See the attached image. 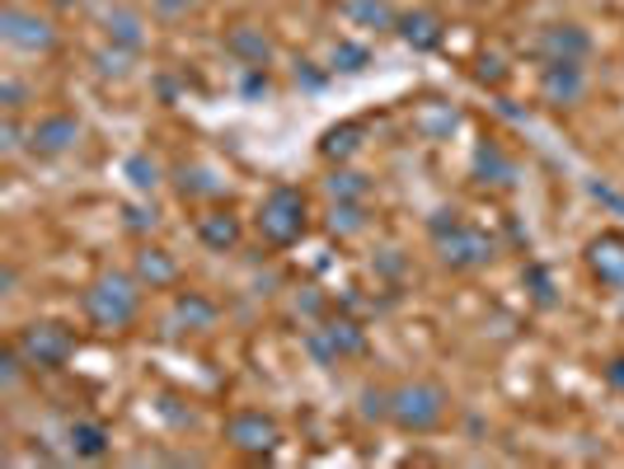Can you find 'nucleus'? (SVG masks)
<instances>
[{
  "instance_id": "obj_23",
  "label": "nucleus",
  "mask_w": 624,
  "mask_h": 469,
  "mask_svg": "<svg viewBox=\"0 0 624 469\" xmlns=\"http://www.w3.org/2000/svg\"><path fill=\"white\" fill-rule=\"evenodd\" d=\"M343 14L362 28H395L399 24V14L389 0H343Z\"/></svg>"
},
{
  "instance_id": "obj_22",
  "label": "nucleus",
  "mask_w": 624,
  "mask_h": 469,
  "mask_svg": "<svg viewBox=\"0 0 624 469\" xmlns=\"http://www.w3.org/2000/svg\"><path fill=\"white\" fill-rule=\"evenodd\" d=\"M357 151H362V128H357V122H338V128H329L320 141V155L324 160H334V165L352 160Z\"/></svg>"
},
{
  "instance_id": "obj_26",
  "label": "nucleus",
  "mask_w": 624,
  "mask_h": 469,
  "mask_svg": "<svg viewBox=\"0 0 624 469\" xmlns=\"http://www.w3.org/2000/svg\"><path fill=\"white\" fill-rule=\"evenodd\" d=\"M334 67L329 71H343V75H362L367 67H371V52L362 43H334Z\"/></svg>"
},
{
  "instance_id": "obj_1",
  "label": "nucleus",
  "mask_w": 624,
  "mask_h": 469,
  "mask_svg": "<svg viewBox=\"0 0 624 469\" xmlns=\"http://www.w3.org/2000/svg\"><path fill=\"white\" fill-rule=\"evenodd\" d=\"M85 315L99 328H128L142 315V281L136 273H99L85 287Z\"/></svg>"
},
{
  "instance_id": "obj_17",
  "label": "nucleus",
  "mask_w": 624,
  "mask_h": 469,
  "mask_svg": "<svg viewBox=\"0 0 624 469\" xmlns=\"http://www.w3.org/2000/svg\"><path fill=\"white\" fill-rule=\"evenodd\" d=\"M104 28H108V38H113V47H128V52H142L146 47V24H142V14L128 10V5H113L104 14Z\"/></svg>"
},
{
  "instance_id": "obj_38",
  "label": "nucleus",
  "mask_w": 624,
  "mask_h": 469,
  "mask_svg": "<svg viewBox=\"0 0 624 469\" xmlns=\"http://www.w3.org/2000/svg\"><path fill=\"white\" fill-rule=\"evenodd\" d=\"M503 75H507V71H503V61H497V57H483V61H479V81H483V85H489V81L497 85Z\"/></svg>"
},
{
  "instance_id": "obj_35",
  "label": "nucleus",
  "mask_w": 624,
  "mask_h": 469,
  "mask_svg": "<svg viewBox=\"0 0 624 469\" xmlns=\"http://www.w3.org/2000/svg\"><path fill=\"white\" fill-rule=\"evenodd\" d=\"M151 5H155V10H160V14H169V20H179V14H189V10H197V5H202V0H151Z\"/></svg>"
},
{
  "instance_id": "obj_15",
  "label": "nucleus",
  "mask_w": 624,
  "mask_h": 469,
  "mask_svg": "<svg viewBox=\"0 0 624 469\" xmlns=\"http://www.w3.org/2000/svg\"><path fill=\"white\" fill-rule=\"evenodd\" d=\"M226 52L240 57L244 67H268V61H273V38L263 34V28H254V24H236L226 34Z\"/></svg>"
},
{
  "instance_id": "obj_16",
  "label": "nucleus",
  "mask_w": 624,
  "mask_h": 469,
  "mask_svg": "<svg viewBox=\"0 0 624 469\" xmlns=\"http://www.w3.org/2000/svg\"><path fill=\"white\" fill-rule=\"evenodd\" d=\"M197 240L212 249V254H226V249L240 244V216L230 212H207L197 216Z\"/></svg>"
},
{
  "instance_id": "obj_9",
  "label": "nucleus",
  "mask_w": 624,
  "mask_h": 469,
  "mask_svg": "<svg viewBox=\"0 0 624 469\" xmlns=\"http://www.w3.org/2000/svg\"><path fill=\"white\" fill-rule=\"evenodd\" d=\"M587 94V75H583V61H544L540 71V99L550 108H568Z\"/></svg>"
},
{
  "instance_id": "obj_10",
  "label": "nucleus",
  "mask_w": 624,
  "mask_h": 469,
  "mask_svg": "<svg viewBox=\"0 0 624 469\" xmlns=\"http://www.w3.org/2000/svg\"><path fill=\"white\" fill-rule=\"evenodd\" d=\"M75 141H81V122L71 113H48L34 122V132H28V151L43 155V160H57V155H67Z\"/></svg>"
},
{
  "instance_id": "obj_8",
  "label": "nucleus",
  "mask_w": 624,
  "mask_h": 469,
  "mask_svg": "<svg viewBox=\"0 0 624 469\" xmlns=\"http://www.w3.org/2000/svg\"><path fill=\"white\" fill-rule=\"evenodd\" d=\"M0 38H5L10 47H20V52H48V47L57 43L52 24L43 20V14L20 10V5H5V10H0Z\"/></svg>"
},
{
  "instance_id": "obj_18",
  "label": "nucleus",
  "mask_w": 624,
  "mask_h": 469,
  "mask_svg": "<svg viewBox=\"0 0 624 469\" xmlns=\"http://www.w3.org/2000/svg\"><path fill=\"white\" fill-rule=\"evenodd\" d=\"M169 324H175V328H193V334H207V328L216 324V305L202 291H179Z\"/></svg>"
},
{
  "instance_id": "obj_21",
  "label": "nucleus",
  "mask_w": 624,
  "mask_h": 469,
  "mask_svg": "<svg viewBox=\"0 0 624 469\" xmlns=\"http://www.w3.org/2000/svg\"><path fill=\"white\" fill-rule=\"evenodd\" d=\"M475 179H479V183H497V188H507L512 179H517V165H512L507 155L493 146V141H483V146L475 151Z\"/></svg>"
},
{
  "instance_id": "obj_20",
  "label": "nucleus",
  "mask_w": 624,
  "mask_h": 469,
  "mask_svg": "<svg viewBox=\"0 0 624 469\" xmlns=\"http://www.w3.org/2000/svg\"><path fill=\"white\" fill-rule=\"evenodd\" d=\"M460 128V113L451 104H418V113H413V132L418 136H428V141H442V136H451Z\"/></svg>"
},
{
  "instance_id": "obj_30",
  "label": "nucleus",
  "mask_w": 624,
  "mask_h": 469,
  "mask_svg": "<svg viewBox=\"0 0 624 469\" xmlns=\"http://www.w3.org/2000/svg\"><path fill=\"white\" fill-rule=\"evenodd\" d=\"M20 146H24V141H20V122H14V113H5V122H0V155L10 160V155H20Z\"/></svg>"
},
{
  "instance_id": "obj_13",
  "label": "nucleus",
  "mask_w": 624,
  "mask_h": 469,
  "mask_svg": "<svg viewBox=\"0 0 624 469\" xmlns=\"http://www.w3.org/2000/svg\"><path fill=\"white\" fill-rule=\"evenodd\" d=\"M132 273H136L142 287L165 291V287H175V281H179V258L169 254V249H160V244H142V249H136Z\"/></svg>"
},
{
  "instance_id": "obj_28",
  "label": "nucleus",
  "mask_w": 624,
  "mask_h": 469,
  "mask_svg": "<svg viewBox=\"0 0 624 469\" xmlns=\"http://www.w3.org/2000/svg\"><path fill=\"white\" fill-rule=\"evenodd\" d=\"M24 366H28V362H24V352L10 342V348L0 352V389H20V381H24Z\"/></svg>"
},
{
  "instance_id": "obj_3",
  "label": "nucleus",
  "mask_w": 624,
  "mask_h": 469,
  "mask_svg": "<svg viewBox=\"0 0 624 469\" xmlns=\"http://www.w3.org/2000/svg\"><path fill=\"white\" fill-rule=\"evenodd\" d=\"M259 230H263V240L277 244V249L301 244L305 230H310V207H305V193H301V188L277 183L273 193L263 197V207H259Z\"/></svg>"
},
{
  "instance_id": "obj_41",
  "label": "nucleus",
  "mask_w": 624,
  "mask_h": 469,
  "mask_svg": "<svg viewBox=\"0 0 624 469\" xmlns=\"http://www.w3.org/2000/svg\"><path fill=\"white\" fill-rule=\"evenodd\" d=\"M52 5H57V10H71V5H75V0H52Z\"/></svg>"
},
{
  "instance_id": "obj_27",
  "label": "nucleus",
  "mask_w": 624,
  "mask_h": 469,
  "mask_svg": "<svg viewBox=\"0 0 624 469\" xmlns=\"http://www.w3.org/2000/svg\"><path fill=\"white\" fill-rule=\"evenodd\" d=\"M128 179H132L136 193H151V188L160 183V165H155L151 155H132V160H128Z\"/></svg>"
},
{
  "instance_id": "obj_39",
  "label": "nucleus",
  "mask_w": 624,
  "mask_h": 469,
  "mask_svg": "<svg viewBox=\"0 0 624 469\" xmlns=\"http://www.w3.org/2000/svg\"><path fill=\"white\" fill-rule=\"evenodd\" d=\"M296 81L310 85V89H320V85H324V75L315 71V61H296Z\"/></svg>"
},
{
  "instance_id": "obj_12",
  "label": "nucleus",
  "mask_w": 624,
  "mask_h": 469,
  "mask_svg": "<svg viewBox=\"0 0 624 469\" xmlns=\"http://www.w3.org/2000/svg\"><path fill=\"white\" fill-rule=\"evenodd\" d=\"M587 52H591V38H587V28H577V24H550L536 38L540 61H583Z\"/></svg>"
},
{
  "instance_id": "obj_37",
  "label": "nucleus",
  "mask_w": 624,
  "mask_h": 469,
  "mask_svg": "<svg viewBox=\"0 0 624 469\" xmlns=\"http://www.w3.org/2000/svg\"><path fill=\"white\" fill-rule=\"evenodd\" d=\"M605 385H611L615 395H624V357H611V362H605Z\"/></svg>"
},
{
  "instance_id": "obj_36",
  "label": "nucleus",
  "mask_w": 624,
  "mask_h": 469,
  "mask_svg": "<svg viewBox=\"0 0 624 469\" xmlns=\"http://www.w3.org/2000/svg\"><path fill=\"white\" fill-rule=\"evenodd\" d=\"M249 99H259V94H268V75H263V67H249V75H244V85H240Z\"/></svg>"
},
{
  "instance_id": "obj_5",
  "label": "nucleus",
  "mask_w": 624,
  "mask_h": 469,
  "mask_svg": "<svg viewBox=\"0 0 624 469\" xmlns=\"http://www.w3.org/2000/svg\"><path fill=\"white\" fill-rule=\"evenodd\" d=\"M305 348L315 362L324 366H338L343 357H362L367 352V328L357 324L352 315H334V320H324L320 328H310L305 334Z\"/></svg>"
},
{
  "instance_id": "obj_40",
  "label": "nucleus",
  "mask_w": 624,
  "mask_h": 469,
  "mask_svg": "<svg viewBox=\"0 0 624 469\" xmlns=\"http://www.w3.org/2000/svg\"><path fill=\"white\" fill-rule=\"evenodd\" d=\"M160 413H165L169 422H179V428H183V422L193 418V413H179V409H175V399H165V404H160Z\"/></svg>"
},
{
  "instance_id": "obj_2",
  "label": "nucleus",
  "mask_w": 624,
  "mask_h": 469,
  "mask_svg": "<svg viewBox=\"0 0 624 469\" xmlns=\"http://www.w3.org/2000/svg\"><path fill=\"white\" fill-rule=\"evenodd\" d=\"M446 404L451 399H446L442 385H432V381H404V385L389 389V422H395L399 432L423 436V432L442 428Z\"/></svg>"
},
{
  "instance_id": "obj_34",
  "label": "nucleus",
  "mask_w": 624,
  "mask_h": 469,
  "mask_svg": "<svg viewBox=\"0 0 624 469\" xmlns=\"http://www.w3.org/2000/svg\"><path fill=\"white\" fill-rule=\"evenodd\" d=\"M526 277H530V287H536V301H540V305H550V301H554V291H550V273H544V268H530Z\"/></svg>"
},
{
  "instance_id": "obj_31",
  "label": "nucleus",
  "mask_w": 624,
  "mask_h": 469,
  "mask_svg": "<svg viewBox=\"0 0 624 469\" xmlns=\"http://www.w3.org/2000/svg\"><path fill=\"white\" fill-rule=\"evenodd\" d=\"M122 216H128V230H136V234L155 230V221H160V216H155V207H128Z\"/></svg>"
},
{
  "instance_id": "obj_33",
  "label": "nucleus",
  "mask_w": 624,
  "mask_h": 469,
  "mask_svg": "<svg viewBox=\"0 0 624 469\" xmlns=\"http://www.w3.org/2000/svg\"><path fill=\"white\" fill-rule=\"evenodd\" d=\"M456 226H460V212H436L432 221H428V234H432V240H442V234L456 230Z\"/></svg>"
},
{
  "instance_id": "obj_24",
  "label": "nucleus",
  "mask_w": 624,
  "mask_h": 469,
  "mask_svg": "<svg viewBox=\"0 0 624 469\" xmlns=\"http://www.w3.org/2000/svg\"><path fill=\"white\" fill-rule=\"evenodd\" d=\"M324 188H329L334 202H367L371 197V179L357 175V169H348V165H338L334 175L324 179Z\"/></svg>"
},
{
  "instance_id": "obj_19",
  "label": "nucleus",
  "mask_w": 624,
  "mask_h": 469,
  "mask_svg": "<svg viewBox=\"0 0 624 469\" xmlns=\"http://www.w3.org/2000/svg\"><path fill=\"white\" fill-rule=\"evenodd\" d=\"M67 442H71V450L81 460H104L108 456V428H104V422H95V418H75L67 428Z\"/></svg>"
},
{
  "instance_id": "obj_25",
  "label": "nucleus",
  "mask_w": 624,
  "mask_h": 469,
  "mask_svg": "<svg viewBox=\"0 0 624 469\" xmlns=\"http://www.w3.org/2000/svg\"><path fill=\"white\" fill-rule=\"evenodd\" d=\"M367 230V207L362 202H334L329 207V234L334 240H352Z\"/></svg>"
},
{
  "instance_id": "obj_11",
  "label": "nucleus",
  "mask_w": 624,
  "mask_h": 469,
  "mask_svg": "<svg viewBox=\"0 0 624 469\" xmlns=\"http://www.w3.org/2000/svg\"><path fill=\"white\" fill-rule=\"evenodd\" d=\"M587 268L605 287H624V230H601L587 244Z\"/></svg>"
},
{
  "instance_id": "obj_4",
  "label": "nucleus",
  "mask_w": 624,
  "mask_h": 469,
  "mask_svg": "<svg viewBox=\"0 0 624 469\" xmlns=\"http://www.w3.org/2000/svg\"><path fill=\"white\" fill-rule=\"evenodd\" d=\"M14 348L24 352L28 371H57L75 357V334L57 320H34V324H24L20 334H14Z\"/></svg>"
},
{
  "instance_id": "obj_7",
  "label": "nucleus",
  "mask_w": 624,
  "mask_h": 469,
  "mask_svg": "<svg viewBox=\"0 0 624 469\" xmlns=\"http://www.w3.org/2000/svg\"><path fill=\"white\" fill-rule=\"evenodd\" d=\"M226 442L244 450V456H273L277 442H283V428L263 413V409H240L226 422Z\"/></svg>"
},
{
  "instance_id": "obj_32",
  "label": "nucleus",
  "mask_w": 624,
  "mask_h": 469,
  "mask_svg": "<svg viewBox=\"0 0 624 469\" xmlns=\"http://www.w3.org/2000/svg\"><path fill=\"white\" fill-rule=\"evenodd\" d=\"M0 104H5V113H20V108H24V85L20 81H0Z\"/></svg>"
},
{
  "instance_id": "obj_6",
  "label": "nucleus",
  "mask_w": 624,
  "mask_h": 469,
  "mask_svg": "<svg viewBox=\"0 0 624 469\" xmlns=\"http://www.w3.org/2000/svg\"><path fill=\"white\" fill-rule=\"evenodd\" d=\"M436 244V254H442V263L451 273H470V268H483V263H493L497 254V240L493 234H483L475 226H456V230H446L442 240H432Z\"/></svg>"
},
{
  "instance_id": "obj_29",
  "label": "nucleus",
  "mask_w": 624,
  "mask_h": 469,
  "mask_svg": "<svg viewBox=\"0 0 624 469\" xmlns=\"http://www.w3.org/2000/svg\"><path fill=\"white\" fill-rule=\"evenodd\" d=\"M179 188H183V197H189V193H197V197H216V193H221V183H216L207 169H183Z\"/></svg>"
},
{
  "instance_id": "obj_14",
  "label": "nucleus",
  "mask_w": 624,
  "mask_h": 469,
  "mask_svg": "<svg viewBox=\"0 0 624 469\" xmlns=\"http://www.w3.org/2000/svg\"><path fill=\"white\" fill-rule=\"evenodd\" d=\"M395 34L409 43L413 52H436L442 38H446V20L442 14H432V10H409V14H399Z\"/></svg>"
}]
</instances>
